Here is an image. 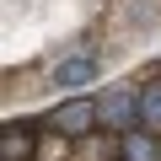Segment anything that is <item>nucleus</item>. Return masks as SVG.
Here are the masks:
<instances>
[{
    "instance_id": "obj_2",
    "label": "nucleus",
    "mask_w": 161,
    "mask_h": 161,
    "mask_svg": "<svg viewBox=\"0 0 161 161\" xmlns=\"http://www.w3.org/2000/svg\"><path fill=\"white\" fill-rule=\"evenodd\" d=\"M97 113H102L108 129L134 134L140 129V92H108V97H97Z\"/></svg>"
},
{
    "instance_id": "obj_4",
    "label": "nucleus",
    "mask_w": 161,
    "mask_h": 161,
    "mask_svg": "<svg viewBox=\"0 0 161 161\" xmlns=\"http://www.w3.org/2000/svg\"><path fill=\"white\" fill-rule=\"evenodd\" d=\"M0 161H32V129L27 124H6L0 129Z\"/></svg>"
},
{
    "instance_id": "obj_3",
    "label": "nucleus",
    "mask_w": 161,
    "mask_h": 161,
    "mask_svg": "<svg viewBox=\"0 0 161 161\" xmlns=\"http://www.w3.org/2000/svg\"><path fill=\"white\" fill-rule=\"evenodd\" d=\"M97 54H70V59H59L54 64V80H59V86H70V92H80V86H92V80H97Z\"/></svg>"
},
{
    "instance_id": "obj_5",
    "label": "nucleus",
    "mask_w": 161,
    "mask_h": 161,
    "mask_svg": "<svg viewBox=\"0 0 161 161\" xmlns=\"http://www.w3.org/2000/svg\"><path fill=\"white\" fill-rule=\"evenodd\" d=\"M124 161H161V145H156V134H150V129H134V134H124Z\"/></svg>"
},
{
    "instance_id": "obj_1",
    "label": "nucleus",
    "mask_w": 161,
    "mask_h": 161,
    "mask_svg": "<svg viewBox=\"0 0 161 161\" xmlns=\"http://www.w3.org/2000/svg\"><path fill=\"white\" fill-rule=\"evenodd\" d=\"M97 124H102V113H97V97H64V102L48 113V129H54V134H70V140L92 134Z\"/></svg>"
},
{
    "instance_id": "obj_6",
    "label": "nucleus",
    "mask_w": 161,
    "mask_h": 161,
    "mask_svg": "<svg viewBox=\"0 0 161 161\" xmlns=\"http://www.w3.org/2000/svg\"><path fill=\"white\" fill-rule=\"evenodd\" d=\"M140 129H161V80L140 86Z\"/></svg>"
}]
</instances>
